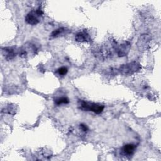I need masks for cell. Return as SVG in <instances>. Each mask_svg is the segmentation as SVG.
<instances>
[{
  "instance_id": "1",
  "label": "cell",
  "mask_w": 161,
  "mask_h": 161,
  "mask_svg": "<svg viewBox=\"0 0 161 161\" xmlns=\"http://www.w3.org/2000/svg\"><path fill=\"white\" fill-rule=\"evenodd\" d=\"M78 105L80 109L86 111H92L96 114H100L104 109V106L94 103H88L84 100H79Z\"/></svg>"
},
{
  "instance_id": "7",
  "label": "cell",
  "mask_w": 161,
  "mask_h": 161,
  "mask_svg": "<svg viewBox=\"0 0 161 161\" xmlns=\"http://www.w3.org/2000/svg\"><path fill=\"white\" fill-rule=\"evenodd\" d=\"M75 40L77 42H87L91 40L89 34L86 31L79 32L75 36Z\"/></svg>"
},
{
  "instance_id": "10",
  "label": "cell",
  "mask_w": 161,
  "mask_h": 161,
  "mask_svg": "<svg viewBox=\"0 0 161 161\" xmlns=\"http://www.w3.org/2000/svg\"><path fill=\"white\" fill-rule=\"evenodd\" d=\"M69 100L66 97H60L55 99V104L57 105H60L62 104H68Z\"/></svg>"
},
{
  "instance_id": "5",
  "label": "cell",
  "mask_w": 161,
  "mask_h": 161,
  "mask_svg": "<svg viewBox=\"0 0 161 161\" xmlns=\"http://www.w3.org/2000/svg\"><path fill=\"white\" fill-rule=\"evenodd\" d=\"M150 40V37L148 35H142L138 42V47L140 50H145L147 48V46L148 45V42Z\"/></svg>"
},
{
  "instance_id": "12",
  "label": "cell",
  "mask_w": 161,
  "mask_h": 161,
  "mask_svg": "<svg viewBox=\"0 0 161 161\" xmlns=\"http://www.w3.org/2000/svg\"><path fill=\"white\" fill-rule=\"evenodd\" d=\"M80 128H81V130H82L83 131H85V132L88 130L87 126L86 125L83 124V123H81V124L80 125Z\"/></svg>"
},
{
  "instance_id": "4",
  "label": "cell",
  "mask_w": 161,
  "mask_h": 161,
  "mask_svg": "<svg viewBox=\"0 0 161 161\" xmlns=\"http://www.w3.org/2000/svg\"><path fill=\"white\" fill-rule=\"evenodd\" d=\"M131 45L130 43L128 42H126L121 45H119L117 48H116V50H117V53L119 57H123L127 55L130 49Z\"/></svg>"
},
{
  "instance_id": "8",
  "label": "cell",
  "mask_w": 161,
  "mask_h": 161,
  "mask_svg": "<svg viewBox=\"0 0 161 161\" xmlns=\"http://www.w3.org/2000/svg\"><path fill=\"white\" fill-rule=\"evenodd\" d=\"M4 52V56L7 60H11L14 57L16 53L14 49L12 48H6L3 50Z\"/></svg>"
},
{
  "instance_id": "3",
  "label": "cell",
  "mask_w": 161,
  "mask_h": 161,
  "mask_svg": "<svg viewBox=\"0 0 161 161\" xmlns=\"http://www.w3.org/2000/svg\"><path fill=\"white\" fill-rule=\"evenodd\" d=\"M43 14V11L40 8H38L35 11H31L27 14L25 18V21L27 23L35 25L40 21L39 18Z\"/></svg>"
},
{
  "instance_id": "2",
  "label": "cell",
  "mask_w": 161,
  "mask_h": 161,
  "mask_svg": "<svg viewBox=\"0 0 161 161\" xmlns=\"http://www.w3.org/2000/svg\"><path fill=\"white\" fill-rule=\"evenodd\" d=\"M141 69L140 64L135 61L124 64L120 66L119 68V71L120 73L125 75H130L138 71Z\"/></svg>"
},
{
  "instance_id": "9",
  "label": "cell",
  "mask_w": 161,
  "mask_h": 161,
  "mask_svg": "<svg viewBox=\"0 0 161 161\" xmlns=\"http://www.w3.org/2000/svg\"><path fill=\"white\" fill-rule=\"evenodd\" d=\"M66 31L67 30L64 28H59L55 30L52 31V33H51V37L56 38V37L62 36L65 33Z\"/></svg>"
},
{
  "instance_id": "6",
  "label": "cell",
  "mask_w": 161,
  "mask_h": 161,
  "mask_svg": "<svg viewBox=\"0 0 161 161\" xmlns=\"http://www.w3.org/2000/svg\"><path fill=\"white\" fill-rule=\"evenodd\" d=\"M135 148H136V146L135 145L131 144V143L126 144L124 145L123 147L122 148V153L125 155L130 156L133 154V153L135 152Z\"/></svg>"
},
{
  "instance_id": "11",
  "label": "cell",
  "mask_w": 161,
  "mask_h": 161,
  "mask_svg": "<svg viewBox=\"0 0 161 161\" xmlns=\"http://www.w3.org/2000/svg\"><path fill=\"white\" fill-rule=\"evenodd\" d=\"M67 71H68L66 67H62L58 69V70H57V72L60 75H65L67 73Z\"/></svg>"
}]
</instances>
